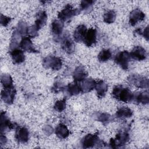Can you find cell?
I'll return each instance as SVG.
<instances>
[{
	"mask_svg": "<svg viewBox=\"0 0 149 149\" xmlns=\"http://www.w3.org/2000/svg\"><path fill=\"white\" fill-rule=\"evenodd\" d=\"M12 59L14 63L20 64L25 60V56L22 49L16 48L9 51Z\"/></svg>",
	"mask_w": 149,
	"mask_h": 149,
	"instance_id": "cell-19",
	"label": "cell"
},
{
	"mask_svg": "<svg viewBox=\"0 0 149 149\" xmlns=\"http://www.w3.org/2000/svg\"><path fill=\"white\" fill-rule=\"evenodd\" d=\"M1 82L3 88L13 86V80L9 74L3 73L1 75Z\"/></svg>",
	"mask_w": 149,
	"mask_h": 149,
	"instance_id": "cell-30",
	"label": "cell"
},
{
	"mask_svg": "<svg viewBox=\"0 0 149 149\" xmlns=\"http://www.w3.org/2000/svg\"><path fill=\"white\" fill-rule=\"evenodd\" d=\"M87 29L84 24L79 25L73 32V39L77 42H80L83 41L85 35L87 33Z\"/></svg>",
	"mask_w": 149,
	"mask_h": 149,
	"instance_id": "cell-18",
	"label": "cell"
},
{
	"mask_svg": "<svg viewBox=\"0 0 149 149\" xmlns=\"http://www.w3.org/2000/svg\"><path fill=\"white\" fill-rule=\"evenodd\" d=\"M94 1H81L80 3V11H83L85 13H90L93 8Z\"/></svg>",
	"mask_w": 149,
	"mask_h": 149,
	"instance_id": "cell-29",
	"label": "cell"
},
{
	"mask_svg": "<svg viewBox=\"0 0 149 149\" xmlns=\"http://www.w3.org/2000/svg\"><path fill=\"white\" fill-rule=\"evenodd\" d=\"M81 144L82 147L84 148H92V147H102L104 142L101 140L98 134H87L81 140Z\"/></svg>",
	"mask_w": 149,
	"mask_h": 149,
	"instance_id": "cell-2",
	"label": "cell"
},
{
	"mask_svg": "<svg viewBox=\"0 0 149 149\" xmlns=\"http://www.w3.org/2000/svg\"><path fill=\"white\" fill-rule=\"evenodd\" d=\"M0 143H1V146H2V145L5 144L7 143V139H6V136H5L3 134H1V133Z\"/></svg>",
	"mask_w": 149,
	"mask_h": 149,
	"instance_id": "cell-40",
	"label": "cell"
},
{
	"mask_svg": "<svg viewBox=\"0 0 149 149\" xmlns=\"http://www.w3.org/2000/svg\"><path fill=\"white\" fill-rule=\"evenodd\" d=\"M0 127H1V133L4 134L5 133L16 128L17 126H15V123L10 122L5 112L2 111L1 112V121H0Z\"/></svg>",
	"mask_w": 149,
	"mask_h": 149,
	"instance_id": "cell-10",
	"label": "cell"
},
{
	"mask_svg": "<svg viewBox=\"0 0 149 149\" xmlns=\"http://www.w3.org/2000/svg\"><path fill=\"white\" fill-rule=\"evenodd\" d=\"M87 47H91L97 42V31L95 29L91 28L87 30L83 41Z\"/></svg>",
	"mask_w": 149,
	"mask_h": 149,
	"instance_id": "cell-16",
	"label": "cell"
},
{
	"mask_svg": "<svg viewBox=\"0 0 149 149\" xmlns=\"http://www.w3.org/2000/svg\"><path fill=\"white\" fill-rule=\"evenodd\" d=\"M97 120L101 122L103 125H105L113 120V118L111 115L105 112H98L95 115Z\"/></svg>",
	"mask_w": 149,
	"mask_h": 149,
	"instance_id": "cell-28",
	"label": "cell"
},
{
	"mask_svg": "<svg viewBox=\"0 0 149 149\" xmlns=\"http://www.w3.org/2000/svg\"><path fill=\"white\" fill-rule=\"evenodd\" d=\"M133 102L136 104H147L149 102V93L148 91H144L143 92H138L133 94L132 100Z\"/></svg>",
	"mask_w": 149,
	"mask_h": 149,
	"instance_id": "cell-17",
	"label": "cell"
},
{
	"mask_svg": "<svg viewBox=\"0 0 149 149\" xmlns=\"http://www.w3.org/2000/svg\"><path fill=\"white\" fill-rule=\"evenodd\" d=\"M140 35H142L146 39L147 41H148L149 40V36H148V26H147L144 30L143 31L141 30Z\"/></svg>",
	"mask_w": 149,
	"mask_h": 149,
	"instance_id": "cell-38",
	"label": "cell"
},
{
	"mask_svg": "<svg viewBox=\"0 0 149 149\" xmlns=\"http://www.w3.org/2000/svg\"><path fill=\"white\" fill-rule=\"evenodd\" d=\"M15 132V137L18 143H27L29 139V132L27 128L24 127H20L17 126Z\"/></svg>",
	"mask_w": 149,
	"mask_h": 149,
	"instance_id": "cell-12",
	"label": "cell"
},
{
	"mask_svg": "<svg viewBox=\"0 0 149 149\" xmlns=\"http://www.w3.org/2000/svg\"><path fill=\"white\" fill-rule=\"evenodd\" d=\"M112 56L111 52L108 49H104L100 51L98 55V59L100 62H105L108 61Z\"/></svg>",
	"mask_w": 149,
	"mask_h": 149,
	"instance_id": "cell-31",
	"label": "cell"
},
{
	"mask_svg": "<svg viewBox=\"0 0 149 149\" xmlns=\"http://www.w3.org/2000/svg\"><path fill=\"white\" fill-rule=\"evenodd\" d=\"M96 84V81L91 78L86 79L83 80L82 84L81 85V92L84 93H86L91 91L94 88H95V86Z\"/></svg>",
	"mask_w": 149,
	"mask_h": 149,
	"instance_id": "cell-25",
	"label": "cell"
},
{
	"mask_svg": "<svg viewBox=\"0 0 149 149\" xmlns=\"http://www.w3.org/2000/svg\"><path fill=\"white\" fill-rule=\"evenodd\" d=\"M28 28H29V26L26 22H24L23 21H20V22H19L15 30L21 36H23V35L27 34Z\"/></svg>",
	"mask_w": 149,
	"mask_h": 149,
	"instance_id": "cell-33",
	"label": "cell"
},
{
	"mask_svg": "<svg viewBox=\"0 0 149 149\" xmlns=\"http://www.w3.org/2000/svg\"><path fill=\"white\" fill-rule=\"evenodd\" d=\"M63 27L64 24L61 20H55L51 23V32L56 41L60 40V37H62L61 35L63 33Z\"/></svg>",
	"mask_w": 149,
	"mask_h": 149,
	"instance_id": "cell-11",
	"label": "cell"
},
{
	"mask_svg": "<svg viewBox=\"0 0 149 149\" xmlns=\"http://www.w3.org/2000/svg\"><path fill=\"white\" fill-rule=\"evenodd\" d=\"M145 14L139 9L133 10L129 15V24L134 26L139 22L142 21L145 18Z\"/></svg>",
	"mask_w": 149,
	"mask_h": 149,
	"instance_id": "cell-14",
	"label": "cell"
},
{
	"mask_svg": "<svg viewBox=\"0 0 149 149\" xmlns=\"http://www.w3.org/2000/svg\"><path fill=\"white\" fill-rule=\"evenodd\" d=\"M133 115L132 110L127 107H122L116 112L115 116L117 118H127Z\"/></svg>",
	"mask_w": 149,
	"mask_h": 149,
	"instance_id": "cell-26",
	"label": "cell"
},
{
	"mask_svg": "<svg viewBox=\"0 0 149 149\" xmlns=\"http://www.w3.org/2000/svg\"><path fill=\"white\" fill-rule=\"evenodd\" d=\"M130 58L137 60L143 61L146 59L147 54L146 49L141 46H135L130 53Z\"/></svg>",
	"mask_w": 149,
	"mask_h": 149,
	"instance_id": "cell-13",
	"label": "cell"
},
{
	"mask_svg": "<svg viewBox=\"0 0 149 149\" xmlns=\"http://www.w3.org/2000/svg\"><path fill=\"white\" fill-rule=\"evenodd\" d=\"M42 65L45 69L59 70L62 68V62L60 58L53 55H48L43 59Z\"/></svg>",
	"mask_w": 149,
	"mask_h": 149,
	"instance_id": "cell-4",
	"label": "cell"
},
{
	"mask_svg": "<svg viewBox=\"0 0 149 149\" xmlns=\"http://www.w3.org/2000/svg\"><path fill=\"white\" fill-rule=\"evenodd\" d=\"M133 95L129 88L124 87L121 85L115 86L112 91V95L115 99L124 102H131Z\"/></svg>",
	"mask_w": 149,
	"mask_h": 149,
	"instance_id": "cell-1",
	"label": "cell"
},
{
	"mask_svg": "<svg viewBox=\"0 0 149 149\" xmlns=\"http://www.w3.org/2000/svg\"><path fill=\"white\" fill-rule=\"evenodd\" d=\"M61 48L67 54H71L75 50V45L68 33H65L61 37Z\"/></svg>",
	"mask_w": 149,
	"mask_h": 149,
	"instance_id": "cell-8",
	"label": "cell"
},
{
	"mask_svg": "<svg viewBox=\"0 0 149 149\" xmlns=\"http://www.w3.org/2000/svg\"><path fill=\"white\" fill-rule=\"evenodd\" d=\"M66 98H65L61 100H58L56 101L54 105V109L59 112L63 111L66 108Z\"/></svg>",
	"mask_w": 149,
	"mask_h": 149,
	"instance_id": "cell-34",
	"label": "cell"
},
{
	"mask_svg": "<svg viewBox=\"0 0 149 149\" xmlns=\"http://www.w3.org/2000/svg\"><path fill=\"white\" fill-rule=\"evenodd\" d=\"M80 12V10L74 9L70 4H67L63 9L58 13V17L59 20L62 22L69 21L73 17L78 15Z\"/></svg>",
	"mask_w": 149,
	"mask_h": 149,
	"instance_id": "cell-3",
	"label": "cell"
},
{
	"mask_svg": "<svg viewBox=\"0 0 149 149\" xmlns=\"http://www.w3.org/2000/svg\"><path fill=\"white\" fill-rule=\"evenodd\" d=\"M130 139L129 134L126 131L119 132L115 139H111L109 141V146L111 148H116L125 145Z\"/></svg>",
	"mask_w": 149,
	"mask_h": 149,
	"instance_id": "cell-6",
	"label": "cell"
},
{
	"mask_svg": "<svg viewBox=\"0 0 149 149\" xmlns=\"http://www.w3.org/2000/svg\"><path fill=\"white\" fill-rule=\"evenodd\" d=\"M87 76V73L85 69L81 66L76 67L73 73V78L74 79V81L76 83L83 81L84 79H86Z\"/></svg>",
	"mask_w": 149,
	"mask_h": 149,
	"instance_id": "cell-20",
	"label": "cell"
},
{
	"mask_svg": "<svg viewBox=\"0 0 149 149\" xmlns=\"http://www.w3.org/2000/svg\"><path fill=\"white\" fill-rule=\"evenodd\" d=\"M128 82L132 85L140 88H148V79L138 74H132L127 77Z\"/></svg>",
	"mask_w": 149,
	"mask_h": 149,
	"instance_id": "cell-5",
	"label": "cell"
},
{
	"mask_svg": "<svg viewBox=\"0 0 149 149\" xmlns=\"http://www.w3.org/2000/svg\"><path fill=\"white\" fill-rule=\"evenodd\" d=\"M65 88V86L62 82L60 81H56L52 87V91L55 93H58L60 91H64Z\"/></svg>",
	"mask_w": 149,
	"mask_h": 149,
	"instance_id": "cell-35",
	"label": "cell"
},
{
	"mask_svg": "<svg viewBox=\"0 0 149 149\" xmlns=\"http://www.w3.org/2000/svg\"><path fill=\"white\" fill-rule=\"evenodd\" d=\"M44 132H45V133L46 134L49 135L50 134H51L52 133L53 129L51 126L46 125V126H45V127L44 128Z\"/></svg>",
	"mask_w": 149,
	"mask_h": 149,
	"instance_id": "cell-39",
	"label": "cell"
},
{
	"mask_svg": "<svg viewBox=\"0 0 149 149\" xmlns=\"http://www.w3.org/2000/svg\"><path fill=\"white\" fill-rule=\"evenodd\" d=\"M103 18L104 22L108 24L112 23L116 19V13L113 10H109L104 13Z\"/></svg>",
	"mask_w": 149,
	"mask_h": 149,
	"instance_id": "cell-32",
	"label": "cell"
},
{
	"mask_svg": "<svg viewBox=\"0 0 149 149\" xmlns=\"http://www.w3.org/2000/svg\"><path fill=\"white\" fill-rule=\"evenodd\" d=\"M38 29L37 27L34 24L30 27H29L27 30V34L29 38H34L38 36Z\"/></svg>",
	"mask_w": 149,
	"mask_h": 149,
	"instance_id": "cell-36",
	"label": "cell"
},
{
	"mask_svg": "<svg viewBox=\"0 0 149 149\" xmlns=\"http://www.w3.org/2000/svg\"><path fill=\"white\" fill-rule=\"evenodd\" d=\"M1 24L3 26H6L8 25V24L11 21V18L8 16H6L3 15V14H1Z\"/></svg>",
	"mask_w": 149,
	"mask_h": 149,
	"instance_id": "cell-37",
	"label": "cell"
},
{
	"mask_svg": "<svg viewBox=\"0 0 149 149\" xmlns=\"http://www.w3.org/2000/svg\"><path fill=\"white\" fill-rule=\"evenodd\" d=\"M64 91H65V93L69 97L77 95L81 92V85L76 82L69 83L68 86H65Z\"/></svg>",
	"mask_w": 149,
	"mask_h": 149,
	"instance_id": "cell-21",
	"label": "cell"
},
{
	"mask_svg": "<svg viewBox=\"0 0 149 149\" xmlns=\"http://www.w3.org/2000/svg\"><path fill=\"white\" fill-rule=\"evenodd\" d=\"M16 91L13 86L10 87L3 88L1 91V99L7 104H12L15 100Z\"/></svg>",
	"mask_w": 149,
	"mask_h": 149,
	"instance_id": "cell-9",
	"label": "cell"
},
{
	"mask_svg": "<svg viewBox=\"0 0 149 149\" xmlns=\"http://www.w3.org/2000/svg\"><path fill=\"white\" fill-rule=\"evenodd\" d=\"M130 59V53L127 51H122L118 52L115 55L114 61L122 69L126 70L129 68V63Z\"/></svg>",
	"mask_w": 149,
	"mask_h": 149,
	"instance_id": "cell-7",
	"label": "cell"
},
{
	"mask_svg": "<svg viewBox=\"0 0 149 149\" xmlns=\"http://www.w3.org/2000/svg\"><path fill=\"white\" fill-rule=\"evenodd\" d=\"M19 47L21 49L26 52L33 53L38 52V51L34 48L30 38L29 37H24L22 38L19 44Z\"/></svg>",
	"mask_w": 149,
	"mask_h": 149,
	"instance_id": "cell-15",
	"label": "cell"
},
{
	"mask_svg": "<svg viewBox=\"0 0 149 149\" xmlns=\"http://www.w3.org/2000/svg\"><path fill=\"white\" fill-rule=\"evenodd\" d=\"M47 20V14L45 11H40L36 14V19L34 25L38 30L42 28Z\"/></svg>",
	"mask_w": 149,
	"mask_h": 149,
	"instance_id": "cell-24",
	"label": "cell"
},
{
	"mask_svg": "<svg viewBox=\"0 0 149 149\" xmlns=\"http://www.w3.org/2000/svg\"><path fill=\"white\" fill-rule=\"evenodd\" d=\"M108 84L104 81L99 80L98 82H96L95 89L97 92V97L100 98H103L108 91Z\"/></svg>",
	"mask_w": 149,
	"mask_h": 149,
	"instance_id": "cell-22",
	"label": "cell"
},
{
	"mask_svg": "<svg viewBox=\"0 0 149 149\" xmlns=\"http://www.w3.org/2000/svg\"><path fill=\"white\" fill-rule=\"evenodd\" d=\"M55 133L59 139H65L70 134V132L67 126L62 123L59 124L55 129Z\"/></svg>",
	"mask_w": 149,
	"mask_h": 149,
	"instance_id": "cell-23",
	"label": "cell"
},
{
	"mask_svg": "<svg viewBox=\"0 0 149 149\" xmlns=\"http://www.w3.org/2000/svg\"><path fill=\"white\" fill-rule=\"evenodd\" d=\"M21 36H22L16 30L13 31L10 43L9 44V51L17 48V47L19 46V44L21 41Z\"/></svg>",
	"mask_w": 149,
	"mask_h": 149,
	"instance_id": "cell-27",
	"label": "cell"
}]
</instances>
